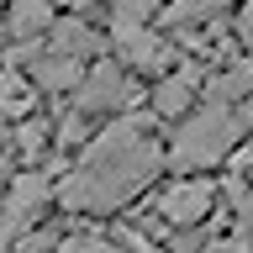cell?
Wrapping results in <instances>:
<instances>
[{
	"label": "cell",
	"mask_w": 253,
	"mask_h": 253,
	"mask_svg": "<svg viewBox=\"0 0 253 253\" xmlns=\"http://www.w3.org/2000/svg\"><path fill=\"white\" fill-rule=\"evenodd\" d=\"M211 211H216V185L211 179H179L158 195V227H174V232L206 227Z\"/></svg>",
	"instance_id": "3"
},
{
	"label": "cell",
	"mask_w": 253,
	"mask_h": 253,
	"mask_svg": "<svg viewBox=\"0 0 253 253\" xmlns=\"http://www.w3.org/2000/svg\"><path fill=\"white\" fill-rule=\"evenodd\" d=\"M100 37H95V27H84L79 16H63V21H53L47 27V53H58V58H74V63H84V58H100Z\"/></svg>",
	"instance_id": "6"
},
{
	"label": "cell",
	"mask_w": 253,
	"mask_h": 253,
	"mask_svg": "<svg viewBox=\"0 0 253 253\" xmlns=\"http://www.w3.org/2000/svg\"><path fill=\"white\" fill-rule=\"evenodd\" d=\"M32 100H37L32 79H21L16 69H5V74H0V111H5V116H27Z\"/></svg>",
	"instance_id": "11"
},
{
	"label": "cell",
	"mask_w": 253,
	"mask_h": 253,
	"mask_svg": "<svg viewBox=\"0 0 253 253\" xmlns=\"http://www.w3.org/2000/svg\"><path fill=\"white\" fill-rule=\"evenodd\" d=\"M79 79H84V63L58 58V53H42L32 63V84L37 90H79Z\"/></svg>",
	"instance_id": "9"
},
{
	"label": "cell",
	"mask_w": 253,
	"mask_h": 253,
	"mask_svg": "<svg viewBox=\"0 0 253 253\" xmlns=\"http://www.w3.org/2000/svg\"><path fill=\"white\" fill-rule=\"evenodd\" d=\"M211 5H216V11H227V5H232V0H211Z\"/></svg>",
	"instance_id": "19"
},
{
	"label": "cell",
	"mask_w": 253,
	"mask_h": 253,
	"mask_svg": "<svg viewBox=\"0 0 253 253\" xmlns=\"http://www.w3.org/2000/svg\"><path fill=\"white\" fill-rule=\"evenodd\" d=\"M153 126H158L153 111H126L111 126H100L84 142L79 164L58 179L53 201L63 211L84 216V211H116L132 195H142L164 169V148H158Z\"/></svg>",
	"instance_id": "1"
},
{
	"label": "cell",
	"mask_w": 253,
	"mask_h": 253,
	"mask_svg": "<svg viewBox=\"0 0 253 253\" xmlns=\"http://www.w3.org/2000/svg\"><path fill=\"white\" fill-rule=\"evenodd\" d=\"M201 253H253V243L248 237H221V243H206Z\"/></svg>",
	"instance_id": "16"
},
{
	"label": "cell",
	"mask_w": 253,
	"mask_h": 253,
	"mask_svg": "<svg viewBox=\"0 0 253 253\" xmlns=\"http://www.w3.org/2000/svg\"><path fill=\"white\" fill-rule=\"evenodd\" d=\"M243 95H253V58L248 63H232L211 79V106H237Z\"/></svg>",
	"instance_id": "10"
},
{
	"label": "cell",
	"mask_w": 253,
	"mask_h": 253,
	"mask_svg": "<svg viewBox=\"0 0 253 253\" xmlns=\"http://www.w3.org/2000/svg\"><path fill=\"white\" fill-rule=\"evenodd\" d=\"M53 253H122V248L111 237H100V232H69V237H58Z\"/></svg>",
	"instance_id": "13"
},
{
	"label": "cell",
	"mask_w": 253,
	"mask_h": 253,
	"mask_svg": "<svg viewBox=\"0 0 253 253\" xmlns=\"http://www.w3.org/2000/svg\"><path fill=\"white\" fill-rule=\"evenodd\" d=\"M201 84V69L190 63V69H174L153 84V116H185L190 111V90Z\"/></svg>",
	"instance_id": "8"
},
{
	"label": "cell",
	"mask_w": 253,
	"mask_h": 253,
	"mask_svg": "<svg viewBox=\"0 0 253 253\" xmlns=\"http://www.w3.org/2000/svg\"><path fill=\"white\" fill-rule=\"evenodd\" d=\"M84 142H90V126H84V116H79V111L58 116V148H84Z\"/></svg>",
	"instance_id": "14"
},
{
	"label": "cell",
	"mask_w": 253,
	"mask_h": 253,
	"mask_svg": "<svg viewBox=\"0 0 253 253\" xmlns=\"http://www.w3.org/2000/svg\"><path fill=\"white\" fill-rule=\"evenodd\" d=\"M158 16V0H111V21L122 27H148Z\"/></svg>",
	"instance_id": "12"
},
{
	"label": "cell",
	"mask_w": 253,
	"mask_h": 253,
	"mask_svg": "<svg viewBox=\"0 0 253 253\" xmlns=\"http://www.w3.org/2000/svg\"><path fill=\"white\" fill-rule=\"evenodd\" d=\"M111 47H116V63H132V69H164L174 58L169 37H158L153 27H122V21H111Z\"/></svg>",
	"instance_id": "5"
},
{
	"label": "cell",
	"mask_w": 253,
	"mask_h": 253,
	"mask_svg": "<svg viewBox=\"0 0 253 253\" xmlns=\"http://www.w3.org/2000/svg\"><path fill=\"white\" fill-rule=\"evenodd\" d=\"M248 211H253V190H248Z\"/></svg>",
	"instance_id": "20"
},
{
	"label": "cell",
	"mask_w": 253,
	"mask_h": 253,
	"mask_svg": "<svg viewBox=\"0 0 253 253\" xmlns=\"http://www.w3.org/2000/svg\"><path fill=\"white\" fill-rule=\"evenodd\" d=\"M58 5H90V0H58Z\"/></svg>",
	"instance_id": "18"
},
{
	"label": "cell",
	"mask_w": 253,
	"mask_h": 253,
	"mask_svg": "<svg viewBox=\"0 0 253 253\" xmlns=\"http://www.w3.org/2000/svg\"><path fill=\"white\" fill-rule=\"evenodd\" d=\"M237 42H248V53H253V0L237 11Z\"/></svg>",
	"instance_id": "17"
},
{
	"label": "cell",
	"mask_w": 253,
	"mask_h": 253,
	"mask_svg": "<svg viewBox=\"0 0 253 253\" xmlns=\"http://www.w3.org/2000/svg\"><path fill=\"white\" fill-rule=\"evenodd\" d=\"M248 122H253V106H201L174 126V142L164 158H174L179 169H216L237 148V137L248 132Z\"/></svg>",
	"instance_id": "2"
},
{
	"label": "cell",
	"mask_w": 253,
	"mask_h": 253,
	"mask_svg": "<svg viewBox=\"0 0 253 253\" xmlns=\"http://www.w3.org/2000/svg\"><path fill=\"white\" fill-rule=\"evenodd\" d=\"M47 27H53V0H11L5 5V37L16 47L47 37Z\"/></svg>",
	"instance_id": "7"
},
{
	"label": "cell",
	"mask_w": 253,
	"mask_h": 253,
	"mask_svg": "<svg viewBox=\"0 0 253 253\" xmlns=\"http://www.w3.org/2000/svg\"><path fill=\"white\" fill-rule=\"evenodd\" d=\"M132 100V79H126V69L116 58H100L90 63V74L79 79L74 90V111L79 116H90V111H111V106H126Z\"/></svg>",
	"instance_id": "4"
},
{
	"label": "cell",
	"mask_w": 253,
	"mask_h": 253,
	"mask_svg": "<svg viewBox=\"0 0 253 253\" xmlns=\"http://www.w3.org/2000/svg\"><path fill=\"white\" fill-rule=\"evenodd\" d=\"M16 142H21V153H37L47 142V126L42 122H21V132H16Z\"/></svg>",
	"instance_id": "15"
}]
</instances>
